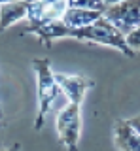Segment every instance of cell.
Listing matches in <instances>:
<instances>
[{"label": "cell", "instance_id": "obj_1", "mask_svg": "<svg viewBox=\"0 0 140 151\" xmlns=\"http://www.w3.org/2000/svg\"><path fill=\"white\" fill-rule=\"evenodd\" d=\"M32 70L36 74V94H38V110H36L34 129L40 130L45 121V115L51 111L53 102L57 100L61 91L48 59H32Z\"/></svg>", "mask_w": 140, "mask_h": 151}, {"label": "cell", "instance_id": "obj_7", "mask_svg": "<svg viewBox=\"0 0 140 151\" xmlns=\"http://www.w3.org/2000/svg\"><path fill=\"white\" fill-rule=\"evenodd\" d=\"M27 34H34L38 36L42 42H44L45 47H51L53 40H59V38H70V28L64 25L63 21H49L44 23V25H36V27H27Z\"/></svg>", "mask_w": 140, "mask_h": 151}, {"label": "cell", "instance_id": "obj_3", "mask_svg": "<svg viewBox=\"0 0 140 151\" xmlns=\"http://www.w3.org/2000/svg\"><path fill=\"white\" fill-rule=\"evenodd\" d=\"M55 129L61 144L66 147V151H78L82 136V106L80 104H66L59 111Z\"/></svg>", "mask_w": 140, "mask_h": 151}, {"label": "cell", "instance_id": "obj_12", "mask_svg": "<svg viewBox=\"0 0 140 151\" xmlns=\"http://www.w3.org/2000/svg\"><path fill=\"white\" fill-rule=\"evenodd\" d=\"M125 44H127V47L133 51V53L136 49H140V27L133 28L129 34H125Z\"/></svg>", "mask_w": 140, "mask_h": 151}, {"label": "cell", "instance_id": "obj_15", "mask_svg": "<svg viewBox=\"0 0 140 151\" xmlns=\"http://www.w3.org/2000/svg\"><path fill=\"white\" fill-rule=\"evenodd\" d=\"M19 147H21V145L15 144V145H13V147H10V149H0V151H19Z\"/></svg>", "mask_w": 140, "mask_h": 151}, {"label": "cell", "instance_id": "obj_2", "mask_svg": "<svg viewBox=\"0 0 140 151\" xmlns=\"http://www.w3.org/2000/svg\"><path fill=\"white\" fill-rule=\"evenodd\" d=\"M70 38H76V40H82V42H93V44L110 45L114 49H119L125 57H134V53L125 44V36L121 34L118 28L112 27L104 17H100L97 23H93V25L85 27V28L70 30Z\"/></svg>", "mask_w": 140, "mask_h": 151}, {"label": "cell", "instance_id": "obj_8", "mask_svg": "<svg viewBox=\"0 0 140 151\" xmlns=\"http://www.w3.org/2000/svg\"><path fill=\"white\" fill-rule=\"evenodd\" d=\"M102 17L100 12H93V9H78V8H66L64 15L61 21L66 25L70 30H78V28H85L97 23Z\"/></svg>", "mask_w": 140, "mask_h": 151}, {"label": "cell", "instance_id": "obj_4", "mask_svg": "<svg viewBox=\"0 0 140 151\" xmlns=\"http://www.w3.org/2000/svg\"><path fill=\"white\" fill-rule=\"evenodd\" d=\"M102 17L125 36L133 28L140 27V0H123L119 4L108 6Z\"/></svg>", "mask_w": 140, "mask_h": 151}, {"label": "cell", "instance_id": "obj_11", "mask_svg": "<svg viewBox=\"0 0 140 151\" xmlns=\"http://www.w3.org/2000/svg\"><path fill=\"white\" fill-rule=\"evenodd\" d=\"M68 8H78V9H93V12H106V6L100 0H66Z\"/></svg>", "mask_w": 140, "mask_h": 151}, {"label": "cell", "instance_id": "obj_10", "mask_svg": "<svg viewBox=\"0 0 140 151\" xmlns=\"http://www.w3.org/2000/svg\"><path fill=\"white\" fill-rule=\"evenodd\" d=\"M115 145L121 151H140V136L123 119L115 125Z\"/></svg>", "mask_w": 140, "mask_h": 151}, {"label": "cell", "instance_id": "obj_9", "mask_svg": "<svg viewBox=\"0 0 140 151\" xmlns=\"http://www.w3.org/2000/svg\"><path fill=\"white\" fill-rule=\"evenodd\" d=\"M27 9H29V0H15L10 4H2L0 6V32L19 23L21 19H27Z\"/></svg>", "mask_w": 140, "mask_h": 151}, {"label": "cell", "instance_id": "obj_14", "mask_svg": "<svg viewBox=\"0 0 140 151\" xmlns=\"http://www.w3.org/2000/svg\"><path fill=\"white\" fill-rule=\"evenodd\" d=\"M100 2L104 4L106 8H108V6H114V4H119V2H123V0H100Z\"/></svg>", "mask_w": 140, "mask_h": 151}, {"label": "cell", "instance_id": "obj_13", "mask_svg": "<svg viewBox=\"0 0 140 151\" xmlns=\"http://www.w3.org/2000/svg\"><path fill=\"white\" fill-rule=\"evenodd\" d=\"M127 123L131 127H133L134 130H136V134L140 136V115H136V117H131V119H127Z\"/></svg>", "mask_w": 140, "mask_h": 151}, {"label": "cell", "instance_id": "obj_6", "mask_svg": "<svg viewBox=\"0 0 140 151\" xmlns=\"http://www.w3.org/2000/svg\"><path fill=\"white\" fill-rule=\"evenodd\" d=\"M55 81L59 85V91L68 98L70 104H80L83 102L87 91L93 87V81L83 76H70V74H53Z\"/></svg>", "mask_w": 140, "mask_h": 151}, {"label": "cell", "instance_id": "obj_5", "mask_svg": "<svg viewBox=\"0 0 140 151\" xmlns=\"http://www.w3.org/2000/svg\"><path fill=\"white\" fill-rule=\"evenodd\" d=\"M66 8V0H29V9H27L29 25L27 27L59 21V19H63Z\"/></svg>", "mask_w": 140, "mask_h": 151}]
</instances>
